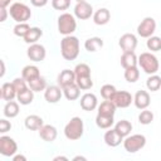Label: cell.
Returning a JSON list of instances; mask_svg holds the SVG:
<instances>
[{
  "label": "cell",
  "instance_id": "cell-1",
  "mask_svg": "<svg viewBox=\"0 0 161 161\" xmlns=\"http://www.w3.org/2000/svg\"><path fill=\"white\" fill-rule=\"evenodd\" d=\"M60 53L65 60H74L79 55V40L74 35H65L60 40Z\"/></svg>",
  "mask_w": 161,
  "mask_h": 161
},
{
  "label": "cell",
  "instance_id": "cell-2",
  "mask_svg": "<svg viewBox=\"0 0 161 161\" xmlns=\"http://www.w3.org/2000/svg\"><path fill=\"white\" fill-rule=\"evenodd\" d=\"M138 67L146 74L151 75V74L157 73V70L160 68V63L155 54H152L151 52H143L138 55Z\"/></svg>",
  "mask_w": 161,
  "mask_h": 161
},
{
  "label": "cell",
  "instance_id": "cell-3",
  "mask_svg": "<svg viewBox=\"0 0 161 161\" xmlns=\"http://www.w3.org/2000/svg\"><path fill=\"white\" fill-rule=\"evenodd\" d=\"M84 133V123L80 117H72L64 127V136L70 141L79 140Z\"/></svg>",
  "mask_w": 161,
  "mask_h": 161
},
{
  "label": "cell",
  "instance_id": "cell-4",
  "mask_svg": "<svg viewBox=\"0 0 161 161\" xmlns=\"http://www.w3.org/2000/svg\"><path fill=\"white\" fill-rule=\"evenodd\" d=\"M57 25H58V31L62 35H64V36L72 35L77 29V20H75L74 14H70V13L60 14L58 16Z\"/></svg>",
  "mask_w": 161,
  "mask_h": 161
},
{
  "label": "cell",
  "instance_id": "cell-5",
  "mask_svg": "<svg viewBox=\"0 0 161 161\" xmlns=\"http://www.w3.org/2000/svg\"><path fill=\"white\" fill-rule=\"evenodd\" d=\"M9 15L16 23H26L31 18V10L24 3H14L10 5Z\"/></svg>",
  "mask_w": 161,
  "mask_h": 161
},
{
  "label": "cell",
  "instance_id": "cell-6",
  "mask_svg": "<svg viewBox=\"0 0 161 161\" xmlns=\"http://www.w3.org/2000/svg\"><path fill=\"white\" fill-rule=\"evenodd\" d=\"M146 145V137L141 133H135V135H128L123 140V147L128 153H135L140 150H142Z\"/></svg>",
  "mask_w": 161,
  "mask_h": 161
},
{
  "label": "cell",
  "instance_id": "cell-7",
  "mask_svg": "<svg viewBox=\"0 0 161 161\" xmlns=\"http://www.w3.org/2000/svg\"><path fill=\"white\" fill-rule=\"evenodd\" d=\"M18 152V143L10 136H0V153L5 157H13Z\"/></svg>",
  "mask_w": 161,
  "mask_h": 161
},
{
  "label": "cell",
  "instance_id": "cell-8",
  "mask_svg": "<svg viewBox=\"0 0 161 161\" xmlns=\"http://www.w3.org/2000/svg\"><path fill=\"white\" fill-rule=\"evenodd\" d=\"M156 30V21L152 16H146L143 20H141V23L137 25V34L141 38H150L153 35Z\"/></svg>",
  "mask_w": 161,
  "mask_h": 161
},
{
  "label": "cell",
  "instance_id": "cell-9",
  "mask_svg": "<svg viewBox=\"0 0 161 161\" xmlns=\"http://www.w3.org/2000/svg\"><path fill=\"white\" fill-rule=\"evenodd\" d=\"M111 101L117 108H127L133 102V96L127 91H116Z\"/></svg>",
  "mask_w": 161,
  "mask_h": 161
},
{
  "label": "cell",
  "instance_id": "cell-10",
  "mask_svg": "<svg viewBox=\"0 0 161 161\" xmlns=\"http://www.w3.org/2000/svg\"><path fill=\"white\" fill-rule=\"evenodd\" d=\"M73 11H74V16L77 19H79V20H87L91 16H93V8L87 1L77 3Z\"/></svg>",
  "mask_w": 161,
  "mask_h": 161
},
{
  "label": "cell",
  "instance_id": "cell-11",
  "mask_svg": "<svg viewBox=\"0 0 161 161\" xmlns=\"http://www.w3.org/2000/svg\"><path fill=\"white\" fill-rule=\"evenodd\" d=\"M26 55L33 62H42V60H44V58L47 55L45 47L42 44H38V43L30 44L26 50Z\"/></svg>",
  "mask_w": 161,
  "mask_h": 161
},
{
  "label": "cell",
  "instance_id": "cell-12",
  "mask_svg": "<svg viewBox=\"0 0 161 161\" xmlns=\"http://www.w3.org/2000/svg\"><path fill=\"white\" fill-rule=\"evenodd\" d=\"M118 45L122 52H135L137 47V38L132 33H125L118 40Z\"/></svg>",
  "mask_w": 161,
  "mask_h": 161
},
{
  "label": "cell",
  "instance_id": "cell-13",
  "mask_svg": "<svg viewBox=\"0 0 161 161\" xmlns=\"http://www.w3.org/2000/svg\"><path fill=\"white\" fill-rule=\"evenodd\" d=\"M79 104H80V108L83 111H87V112H91V111H94L97 107H98V99H97V96L94 93H84L82 97H80V101H79Z\"/></svg>",
  "mask_w": 161,
  "mask_h": 161
},
{
  "label": "cell",
  "instance_id": "cell-14",
  "mask_svg": "<svg viewBox=\"0 0 161 161\" xmlns=\"http://www.w3.org/2000/svg\"><path fill=\"white\" fill-rule=\"evenodd\" d=\"M63 96V89L59 86H48L44 91V98L48 103H57Z\"/></svg>",
  "mask_w": 161,
  "mask_h": 161
},
{
  "label": "cell",
  "instance_id": "cell-15",
  "mask_svg": "<svg viewBox=\"0 0 161 161\" xmlns=\"http://www.w3.org/2000/svg\"><path fill=\"white\" fill-rule=\"evenodd\" d=\"M133 103L136 106V108L138 109H145L150 106L151 103V98H150V93L147 91L140 89L136 92V94L133 96Z\"/></svg>",
  "mask_w": 161,
  "mask_h": 161
},
{
  "label": "cell",
  "instance_id": "cell-16",
  "mask_svg": "<svg viewBox=\"0 0 161 161\" xmlns=\"http://www.w3.org/2000/svg\"><path fill=\"white\" fill-rule=\"evenodd\" d=\"M103 140H104V143L109 147H117L123 142V137L114 128H108V131H106L103 136Z\"/></svg>",
  "mask_w": 161,
  "mask_h": 161
},
{
  "label": "cell",
  "instance_id": "cell-17",
  "mask_svg": "<svg viewBox=\"0 0 161 161\" xmlns=\"http://www.w3.org/2000/svg\"><path fill=\"white\" fill-rule=\"evenodd\" d=\"M57 136H58V131L52 125H43L42 128L39 130V137L43 141H45V142H53V141H55Z\"/></svg>",
  "mask_w": 161,
  "mask_h": 161
},
{
  "label": "cell",
  "instance_id": "cell-18",
  "mask_svg": "<svg viewBox=\"0 0 161 161\" xmlns=\"http://www.w3.org/2000/svg\"><path fill=\"white\" fill-rule=\"evenodd\" d=\"M57 82H58V86L62 87V88L65 87V86H68V84L75 83V73H74V70L63 69V70L58 74Z\"/></svg>",
  "mask_w": 161,
  "mask_h": 161
},
{
  "label": "cell",
  "instance_id": "cell-19",
  "mask_svg": "<svg viewBox=\"0 0 161 161\" xmlns=\"http://www.w3.org/2000/svg\"><path fill=\"white\" fill-rule=\"evenodd\" d=\"M16 89L13 84V82H5L3 86H1V89H0V96L4 101H14V98H16Z\"/></svg>",
  "mask_w": 161,
  "mask_h": 161
},
{
  "label": "cell",
  "instance_id": "cell-20",
  "mask_svg": "<svg viewBox=\"0 0 161 161\" xmlns=\"http://www.w3.org/2000/svg\"><path fill=\"white\" fill-rule=\"evenodd\" d=\"M92 18H93L94 24H97V25H106L111 20V13H109L108 9L101 8L97 11L93 13V16Z\"/></svg>",
  "mask_w": 161,
  "mask_h": 161
},
{
  "label": "cell",
  "instance_id": "cell-21",
  "mask_svg": "<svg viewBox=\"0 0 161 161\" xmlns=\"http://www.w3.org/2000/svg\"><path fill=\"white\" fill-rule=\"evenodd\" d=\"M24 125L28 130L30 131H39L42 128V126L44 125L43 118L38 114H30L24 119Z\"/></svg>",
  "mask_w": 161,
  "mask_h": 161
},
{
  "label": "cell",
  "instance_id": "cell-22",
  "mask_svg": "<svg viewBox=\"0 0 161 161\" xmlns=\"http://www.w3.org/2000/svg\"><path fill=\"white\" fill-rule=\"evenodd\" d=\"M121 65L125 69L130 68V67H137L138 57L135 54V52H123L121 55Z\"/></svg>",
  "mask_w": 161,
  "mask_h": 161
},
{
  "label": "cell",
  "instance_id": "cell-23",
  "mask_svg": "<svg viewBox=\"0 0 161 161\" xmlns=\"http://www.w3.org/2000/svg\"><path fill=\"white\" fill-rule=\"evenodd\" d=\"M62 89H63V96H64L68 101H75V99H78L79 96H80V88L78 87L77 83L68 84V86L63 87Z\"/></svg>",
  "mask_w": 161,
  "mask_h": 161
},
{
  "label": "cell",
  "instance_id": "cell-24",
  "mask_svg": "<svg viewBox=\"0 0 161 161\" xmlns=\"http://www.w3.org/2000/svg\"><path fill=\"white\" fill-rule=\"evenodd\" d=\"M98 113L97 114H101V116H114L116 113V106L114 103L111 101V99H104L98 107Z\"/></svg>",
  "mask_w": 161,
  "mask_h": 161
},
{
  "label": "cell",
  "instance_id": "cell-25",
  "mask_svg": "<svg viewBox=\"0 0 161 161\" xmlns=\"http://www.w3.org/2000/svg\"><path fill=\"white\" fill-rule=\"evenodd\" d=\"M102 47H103V39L99 36H92L84 42V49L89 53H94L99 50Z\"/></svg>",
  "mask_w": 161,
  "mask_h": 161
},
{
  "label": "cell",
  "instance_id": "cell-26",
  "mask_svg": "<svg viewBox=\"0 0 161 161\" xmlns=\"http://www.w3.org/2000/svg\"><path fill=\"white\" fill-rule=\"evenodd\" d=\"M40 75V70L36 65H33V64H29V65H25L23 69H21V77L26 80V82H30L35 78H38Z\"/></svg>",
  "mask_w": 161,
  "mask_h": 161
},
{
  "label": "cell",
  "instance_id": "cell-27",
  "mask_svg": "<svg viewBox=\"0 0 161 161\" xmlns=\"http://www.w3.org/2000/svg\"><path fill=\"white\" fill-rule=\"evenodd\" d=\"M20 109H19V102H15V101H8L4 106V116L6 118H14L19 114Z\"/></svg>",
  "mask_w": 161,
  "mask_h": 161
},
{
  "label": "cell",
  "instance_id": "cell-28",
  "mask_svg": "<svg viewBox=\"0 0 161 161\" xmlns=\"http://www.w3.org/2000/svg\"><path fill=\"white\" fill-rule=\"evenodd\" d=\"M42 35H43V30L40 29V28H38V26H31L30 28V30L28 31V34L23 38L24 39V42L26 43V44H34V43H36L40 38H42Z\"/></svg>",
  "mask_w": 161,
  "mask_h": 161
},
{
  "label": "cell",
  "instance_id": "cell-29",
  "mask_svg": "<svg viewBox=\"0 0 161 161\" xmlns=\"http://www.w3.org/2000/svg\"><path fill=\"white\" fill-rule=\"evenodd\" d=\"M34 93H35V92H34L30 87H28L26 89H24L23 92H20V93L16 94V99H18V102H19L20 104L28 106V104H30V103L34 101Z\"/></svg>",
  "mask_w": 161,
  "mask_h": 161
},
{
  "label": "cell",
  "instance_id": "cell-30",
  "mask_svg": "<svg viewBox=\"0 0 161 161\" xmlns=\"http://www.w3.org/2000/svg\"><path fill=\"white\" fill-rule=\"evenodd\" d=\"M132 123L130 122V121H127V119H121V121H118L116 125H114V130L125 138V137H127L130 133H131V131H132Z\"/></svg>",
  "mask_w": 161,
  "mask_h": 161
},
{
  "label": "cell",
  "instance_id": "cell-31",
  "mask_svg": "<svg viewBox=\"0 0 161 161\" xmlns=\"http://www.w3.org/2000/svg\"><path fill=\"white\" fill-rule=\"evenodd\" d=\"M114 116H101V114H97L96 116V125L98 128H102V130H108L111 128L113 125H114Z\"/></svg>",
  "mask_w": 161,
  "mask_h": 161
},
{
  "label": "cell",
  "instance_id": "cell-32",
  "mask_svg": "<svg viewBox=\"0 0 161 161\" xmlns=\"http://www.w3.org/2000/svg\"><path fill=\"white\" fill-rule=\"evenodd\" d=\"M28 86H29L34 92H42V91H45V88L48 87V86H47V80H45V78L42 77V75H39L38 78H35V79H33V80H30V82H28Z\"/></svg>",
  "mask_w": 161,
  "mask_h": 161
},
{
  "label": "cell",
  "instance_id": "cell-33",
  "mask_svg": "<svg viewBox=\"0 0 161 161\" xmlns=\"http://www.w3.org/2000/svg\"><path fill=\"white\" fill-rule=\"evenodd\" d=\"M146 87L151 92H156L161 88V77L157 74H151L146 80Z\"/></svg>",
  "mask_w": 161,
  "mask_h": 161
},
{
  "label": "cell",
  "instance_id": "cell-34",
  "mask_svg": "<svg viewBox=\"0 0 161 161\" xmlns=\"http://www.w3.org/2000/svg\"><path fill=\"white\" fill-rule=\"evenodd\" d=\"M140 78V70L138 67H130L125 69V79L128 83H135Z\"/></svg>",
  "mask_w": 161,
  "mask_h": 161
},
{
  "label": "cell",
  "instance_id": "cell-35",
  "mask_svg": "<svg viewBox=\"0 0 161 161\" xmlns=\"http://www.w3.org/2000/svg\"><path fill=\"white\" fill-rule=\"evenodd\" d=\"M146 47L151 52H158V50H161V38L160 36H156V35H152V36L147 38Z\"/></svg>",
  "mask_w": 161,
  "mask_h": 161
},
{
  "label": "cell",
  "instance_id": "cell-36",
  "mask_svg": "<svg viewBox=\"0 0 161 161\" xmlns=\"http://www.w3.org/2000/svg\"><path fill=\"white\" fill-rule=\"evenodd\" d=\"M74 73H75V78L77 77H89L91 75V67L86 63H79L74 67Z\"/></svg>",
  "mask_w": 161,
  "mask_h": 161
},
{
  "label": "cell",
  "instance_id": "cell-37",
  "mask_svg": "<svg viewBox=\"0 0 161 161\" xmlns=\"http://www.w3.org/2000/svg\"><path fill=\"white\" fill-rule=\"evenodd\" d=\"M75 83L78 84V87L82 89V91H88L93 87V80H92V77H77L75 78Z\"/></svg>",
  "mask_w": 161,
  "mask_h": 161
},
{
  "label": "cell",
  "instance_id": "cell-38",
  "mask_svg": "<svg viewBox=\"0 0 161 161\" xmlns=\"http://www.w3.org/2000/svg\"><path fill=\"white\" fill-rule=\"evenodd\" d=\"M30 25L28 24V23H18L15 26H14V30H13V33L16 35V36H19V38H24L26 34H28V31L30 30Z\"/></svg>",
  "mask_w": 161,
  "mask_h": 161
},
{
  "label": "cell",
  "instance_id": "cell-39",
  "mask_svg": "<svg viewBox=\"0 0 161 161\" xmlns=\"http://www.w3.org/2000/svg\"><path fill=\"white\" fill-rule=\"evenodd\" d=\"M153 121V113L151 111H148L147 108L141 109V113L138 114V122L141 125H150Z\"/></svg>",
  "mask_w": 161,
  "mask_h": 161
},
{
  "label": "cell",
  "instance_id": "cell-40",
  "mask_svg": "<svg viewBox=\"0 0 161 161\" xmlns=\"http://www.w3.org/2000/svg\"><path fill=\"white\" fill-rule=\"evenodd\" d=\"M116 87L113 84H104L101 87V96L103 99H111L116 93Z\"/></svg>",
  "mask_w": 161,
  "mask_h": 161
},
{
  "label": "cell",
  "instance_id": "cell-41",
  "mask_svg": "<svg viewBox=\"0 0 161 161\" xmlns=\"http://www.w3.org/2000/svg\"><path fill=\"white\" fill-rule=\"evenodd\" d=\"M52 6L55 10L59 11H64L67 9H69L70 6V0H52Z\"/></svg>",
  "mask_w": 161,
  "mask_h": 161
},
{
  "label": "cell",
  "instance_id": "cell-42",
  "mask_svg": "<svg viewBox=\"0 0 161 161\" xmlns=\"http://www.w3.org/2000/svg\"><path fill=\"white\" fill-rule=\"evenodd\" d=\"M13 84H14V87H15V89H16V93L23 92L24 89H26V88L29 87V86H28V82H26L23 77L15 78V79L13 80Z\"/></svg>",
  "mask_w": 161,
  "mask_h": 161
},
{
  "label": "cell",
  "instance_id": "cell-43",
  "mask_svg": "<svg viewBox=\"0 0 161 161\" xmlns=\"http://www.w3.org/2000/svg\"><path fill=\"white\" fill-rule=\"evenodd\" d=\"M11 130V122L8 121L6 118H3L0 119V132L1 133H6L8 131Z\"/></svg>",
  "mask_w": 161,
  "mask_h": 161
},
{
  "label": "cell",
  "instance_id": "cell-44",
  "mask_svg": "<svg viewBox=\"0 0 161 161\" xmlns=\"http://www.w3.org/2000/svg\"><path fill=\"white\" fill-rule=\"evenodd\" d=\"M48 1H49V0H30L31 5H33V6H36V8H43V6H45V5L48 4Z\"/></svg>",
  "mask_w": 161,
  "mask_h": 161
},
{
  "label": "cell",
  "instance_id": "cell-45",
  "mask_svg": "<svg viewBox=\"0 0 161 161\" xmlns=\"http://www.w3.org/2000/svg\"><path fill=\"white\" fill-rule=\"evenodd\" d=\"M0 14H1V16H0V21L4 23V21L6 20V18H8L9 10H6V8H0Z\"/></svg>",
  "mask_w": 161,
  "mask_h": 161
},
{
  "label": "cell",
  "instance_id": "cell-46",
  "mask_svg": "<svg viewBox=\"0 0 161 161\" xmlns=\"http://www.w3.org/2000/svg\"><path fill=\"white\" fill-rule=\"evenodd\" d=\"M13 161H26V157L24 155H14L13 156Z\"/></svg>",
  "mask_w": 161,
  "mask_h": 161
},
{
  "label": "cell",
  "instance_id": "cell-47",
  "mask_svg": "<svg viewBox=\"0 0 161 161\" xmlns=\"http://www.w3.org/2000/svg\"><path fill=\"white\" fill-rule=\"evenodd\" d=\"M10 1L11 0H0V8H6L10 5Z\"/></svg>",
  "mask_w": 161,
  "mask_h": 161
},
{
  "label": "cell",
  "instance_id": "cell-48",
  "mask_svg": "<svg viewBox=\"0 0 161 161\" xmlns=\"http://www.w3.org/2000/svg\"><path fill=\"white\" fill-rule=\"evenodd\" d=\"M0 63H1V73H0V77H4V74H5V64H4V60H1Z\"/></svg>",
  "mask_w": 161,
  "mask_h": 161
},
{
  "label": "cell",
  "instance_id": "cell-49",
  "mask_svg": "<svg viewBox=\"0 0 161 161\" xmlns=\"http://www.w3.org/2000/svg\"><path fill=\"white\" fill-rule=\"evenodd\" d=\"M58 160H64V161H68V157H65V156H57V157H54V161H58Z\"/></svg>",
  "mask_w": 161,
  "mask_h": 161
},
{
  "label": "cell",
  "instance_id": "cell-50",
  "mask_svg": "<svg viewBox=\"0 0 161 161\" xmlns=\"http://www.w3.org/2000/svg\"><path fill=\"white\" fill-rule=\"evenodd\" d=\"M73 160H74V161H75V160H86V157H83V156H75Z\"/></svg>",
  "mask_w": 161,
  "mask_h": 161
},
{
  "label": "cell",
  "instance_id": "cell-51",
  "mask_svg": "<svg viewBox=\"0 0 161 161\" xmlns=\"http://www.w3.org/2000/svg\"><path fill=\"white\" fill-rule=\"evenodd\" d=\"M77 3H80V1H86V0H75Z\"/></svg>",
  "mask_w": 161,
  "mask_h": 161
}]
</instances>
